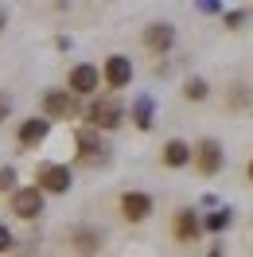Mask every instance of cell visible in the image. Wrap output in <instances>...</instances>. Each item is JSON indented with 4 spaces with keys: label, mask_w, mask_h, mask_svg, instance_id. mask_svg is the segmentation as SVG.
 Wrapping results in <instances>:
<instances>
[{
    "label": "cell",
    "mask_w": 253,
    "mask_h": 257,
    "mask_svg": "<svg viewBox=\"0 0 253 257\" xmlns=\"http://www.w3.org/2000/svg\"><path fill=\"white\" fill-rule=\"evenodd\" d=\"M121 121H125V109H121V101L113 94H101L86 105V125L97 128V133H113Z\"/></svg>",
    "instance_id": "1"
},
{
    "label": "cell",
    "mask_w": 253,
    "mask_h": 257,
    "mask_svg": "<svg viewBox=\"0 0 253 257\" xmlns=\"http://www.w3.org/2000/svg\"><path fill=\"white\" fill-rule=\"evenodd\" d=\"M74 148H78V164H86V168H105L109 164V145H105V137L97 133V128L82 125L78 133H74Z\"/></svg>",
    "instance_id": "2"
},
{
    "label": "cell",
    "mask_w": 253,
    "mask_h": 257,
    "mask_svg": "<svg viewBox=\"0 0 253 257\" xmlns=\"http://www.w3.org/2000/svg\"><path fill=\"white\" fill-rule=\"evenodd\" d=\"M66 90L74 97H94L101 90V66L94 63H74L70 74H66Z\"/></svg>",
    "instance_id": "3"
},
{
    "label": "cell",
    "mask_w": 253,
    "mask_h": 257,
    "mask_svg": "<svg viewBox=\"0 0 253 257\" xmlns=\"http://www.w3.org/2000/svg\"><path fill=\"white\" fill-rule=\"evenodd\" d=\"M70 183H74V176H70L66 164H39L35 168V187L43 195H66Z\"/></svg>",
    "instance_id": "4"
},
{
    "label": "cell",
    "mask_w": 253,
    "mask_h": 257,
    "mask_svg": "<svg viewBox=\"0 0 253 257\" xmlns=\"http://www.w3.org/2000/svg\"><path fill=\"white\" fill-rule=\"evenodd\" d=\"M195 168H199V176H218L222 168H226V152H222V141L214 137H203L199 145H195Z\"/></svg>",
    "instance_id": "5"
},
{
    "label": "cell",
    "mask_w": 253,
    "mask_h": 257,
    "mask_svg": "<svg viewBox=\"0 0 253 257\" xmlns=\"http://www.w3.org/2000/svg\"><path fill=\"white\" fill-rule=\"evenodd\" d=\"M43 199H47V195L39 191V187H16V191L8 195V203H12V214H16V218H24V222H35V218H39V214H43Z\"/></svg>",
    "instance_id": "6"
},
{
    "label": "cell",
    "mask_w": 253,
    "mask_h": 257,
    "mask_svg": "<svg viewBox=\"0 0 253 257\" xmlns=\"http://www.w3.org/2000/svg\"><path fill=\"white\" fill-rule=\"evenodd\" d=\"M39 105H43V117H47V121H66V117L78 113V97L70 94V90H43Z\"/></svg>",
    "instance_id": "7"
},
{
    "label": "cell",
    "mask_w": 253,
    "mask_h": 257,
    "mask_svg": "<svg viewBox=\"0 0 253 257\" xmlns=\"http://www.w3.org/2000/svg\"><path fill=\"white\" fill-rule=\"evenodd\" d=\"M117 210H121V218L125 222H148L152 218V210H156V199L148 191H125L121 195V203H117Z\"/></svg>",
    "instance_id": "8"
},
{
    "label": "cell",
    "mask_w": 253,
    "mask_h": 257,
    "mask_svg": "<svg viewBox=\"0 0 253 257\" xmlns=\"http://www.w3.org/2000/svg\"><path fill=\"white\" fill-rule=\"evenodd\" d=\"M172 238L179 241V245H195V241L203 238V214L199 210H175V222H172Z\"/></svg>",
    "instance_id": "9"
},
{
    "label": "cell",
    "mask_w": 253,
    "mask_h": 257,
    "mask_svg": "<svg viewBox=\"0 0 253 257\" xmlns=\"http://www.w3.org/2000/svg\"><path fill=\"white\" fill-rule=\"evenodd\" d=\"M144 47L152 51V55H172V47H175V28L168 24V20H152L148 28H144Z\"/></svg>",
    "instance_id": "10"
},
{
    "label": "cell",
    "mask_w": 253,
    "mask_h": 257,
    "mask_svg": "<svg viewBox=\"0 0 253 257\" xmlns=\"http://www.w3.org/2000/svg\"><path fill=\"white\" fill-rule=\"evenodd\" d=\"M101 82H105L109 90H125L129 82H133V59H129V55H109V59L101 63Z\"/></svg>",
    "instance_id": "11"
},
{
    "label": "cell",
    "mask_w": 253,
    "mask_h": 257,
    "mask_svg": "<svg viewBox=\"0 0 253 257\" xmlns=\"http://www.w3.org/2000/svg\"><path fill=\"white\" fill-rule=\"evenodd\" d=\"M101 245H105V234H101L97 226H74V230H70V249H74V257H94Z\"/></svg>",
    "instance_id": "12"
},
{
    "label": "cell",
    "mask_w": 253,
    "mask_h": 257,
    "mask_svg": "<svg viewBox=\"0 0 253 257\" xmlns=\"http://www.w3.org/2000/svg\"><path fill=\"white\" fill-rule=\"evenodd\" d=\"M160 164H164V168H172V172H179V168L195 164V148H191L187 141L172 137V141H164V148H160Z\"/></svg>",
    "instance_id": "13"
},
{
    "label": "cell",
    "mask_w": 253,
    "mask_h": 257,
    "mask_svg": "<svg viewBox=\"0 0 253 257\" xmlns=\"http://www.w3.org/2000/svg\"><path fill=\"white\" fill-rule=\"evenodd\" d=\"M47 133H51V121H47V117H28V121H20L16 141H20V148H35V145H43V141H47Z\"/></svg>",
    "instance_id": "14"
},
{
    "label": "cell",
    "mask_w": 253,
    "mask_h": 257,
    "mask_svg": "<svg viewBox=\"0 0 253 257\" xmlns=\"http://www.w3.org/2000/svg\"><path fill=\"white\" fill-rule=\"evenodd\" d=\"M133 125L141 128V133H148V128L156 125V101L144 94V97H137V105H133Z\"/></svg>",
    "instance_id": "15"
},
{
    "label": "cell",
    "mask_w": 253,
    "mask_h": 257,
    "mask_svg": "<svg viewBox=\"0 0 253 257\" xmlns=\"http://www.w3.org/2000/svg\"><path fill=\"white\" fill-rule=\"evenodd\" d=\"M234 226V210L230 207H214L210 214H203V234H222Z\"/></svg>",
    "instance_id": "16"
},
{
    "label": "cell",
    "mask_w": 253,
    "mask_h": 257,
    "mask_svg": "<svg viewBox=\"0 0 253 257\" xmlns=\"http://www.w3.org/2000/svg\"><path fill=\"white\" fill-rule=\"evenodd\" d=\"M183 97H187V101H206V97H210V82L199 78V74H191V78L183 82Z\"/></svg>",
    "instance_id": "17"
},
{
    "label": "cell",
    "mask_w": 253,
    "mask_h": 257,
    "mask_svg": "<svg viewBox=\"0 0 253 257\" xmlns=\"http://www.w3.org/2000/svg\"><path fill=\"white\" fill-rule=\"evenodd\" d=\"M230 109H253V90L249 86H230Z\"/></svg>",
    "instance_id": "18"
},
{
    "label": "cell",
    "mask_w": 253,
    "mask_h": 257,
    "mask_svg": "<svg viewBox=\"0 0 253 257\" xmlns=\"http://www.w3.org/2000/svg\"><path fill=\"white\" fill-rule=\"evenodd\" d=\"M16 183H20L16 168H12V164H4V168H0V195H12V191H16Z\"/></svg>",
    "instance_id": "19"
},
{
    "label": "cell",
    "mask_w": 253,
    "mask_h": 257,
    "mask_svg": "<svg viewBox=\"0 0 253 257\" xmlns=\"http://www.w3.org/2000/svg\"><path fill=\"white\" fill-rule=\"evenodd\" d=\"M245 20H249V8H234V12H226V28H230V32H241Z\"/></svg>",
    "instance_id": "20"
},
{
    "label": "cell",
    "mask_w": 253,
    "mask_h": 257,
    "mask_svg": "<svg viewBox=\"0 0 253 257\" xmlns=\"http://www.w3.org/2000/svg\"><path fill=\"white\" fill-rule=\"evenodd\" d=\"M12 245H16V238H12V230L0 222V253H12Z\"/></svg>",
    "instance_id": "21"
},
{
    "label": "cell",
    "mask_w": 253,
    "mask_h": 257,
    "mask_svg": "<svg viewBox=\"0 0 253 257\" xmlns=\"http://www.w3.org/2000/svg\"><path fill=\"white\" fill-rule=\"evenodd\" d=\"M8 117H12V94H4V90H0V125H4Z\"/></svg>",
    "instance_id": "22"
},
{
    "label": "cell",
    "mask_w": 253,
    "mask_h": 257,
    "mask_svg": "<svg viewBox=\"0 0 253 257\" xmlns=\"http://www.w3.org/2000/svg\"><path fill=\"white\" fill-rule=\"evenodd\" d=\"M199 12H203V16H222V4H214V0H206V4H199Z\"/></svg>",
    "instance_id": "23"
},
{
    "label": "cell",
    "mask_w": 253,
    "mask_h": 257,
    "mask_svg": "<svg viewBox=\"0 0 253 257\" xmlns=\"http://www.w3.org/2000/svg\"><path fill=\"white\" fill-rule=\"evenodd\" d=\"M4 28H8V12L0 8V32H4Z\"/></svg>",
    "instance_id": "24"
},
{
    "label": "cell",
    "mask_w": 253,
    "mask_h": 257,
    "mask_svg": "<svg viewBox=\"0 0 253 257\" xmlns=\"http://www.w3.org/2000/svg\"><path fill=\"white\" fill-rule=\"evenodd\" d=\"M245 176H249V183H253V160H249V164H245Z\"/></svg>",
    "instance_id": "25"
}]
</instances>
